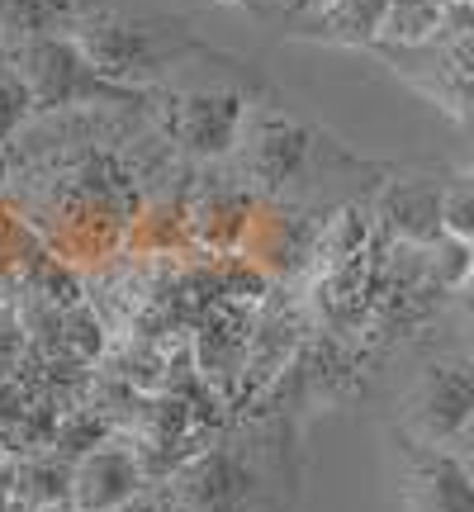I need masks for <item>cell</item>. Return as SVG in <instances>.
<instances>
[{
	"mask_svg": "<svg viewBox=\"0 0 474 512\" xmlns=\"http://www.w3.org/2000/svg\"><path fill=\"white\" fill-rule=\"evenodd\" d=\"M76 43L91 53L100 72L143 91L147 81L166 76L171 67H181L185 57L209 53L200 34L190 29V19L176 15H152V10H128L119 0H105L100 10L76 24Z\"/></svg>",
	"mask_w": 474,
	"mask_h": 512,
	"instance_id": "1",
	"label": "cell"
},
{
	"mask_svg": "<svg viewBox=\"0 0 474 512\" xmlns=\"http://www.w3.org/2000/svg\"><path fill=\"white\" fill-rule=\"evenodd\" d=\"M5 53L19 62V72L29 76L38 114H62L81 105H138L143 91L119 86L91 62V53L76 43V34H48L29 43H10Z\"/></svg>",
	"mask_w": 474,
	"mask_h": 512,
	"instance_id": "2",
	"label": "cell"
},
{
	"mask_svg": "<svg viewBox=\"0 0 474 512\" xmlns=\"http://www.w3.org/2000/svg\"><path fill=\"white\" fill-rule=\"evenodd\" d=\"M474 422V356H441L418 370L403 399V427L418 446H456Z\"/></svg>",
	"mask_w": 474,
	"mask_h": 512,
	"instance_id": "3",
	"label": "cell"
},
{
	"mask_svg": "<svg viewBox=\"0 0 474 512\" xmlns=\"http://www.w3.org/2000/svg\"><path fill=\"white\" fill-rule=\"evenodd\" d=\"M318 143H328V138L290 114H252V124L242 133V171L261 190H285L313 166Z\"/></svg>",
	"mask_w": 474,
	"mask_h": 512,
	"instance_id": "4",
	"label": "cell"
},
{
	"mask_svg": "<svg viewBox=\"0 0 474 512\" xmlns=\"http://www.w3.org/2000/svg\"><path fill=\"white\" fill-rule=\"evenodd\" d=\"M247 124H252V100L233 86H195L176 100V138L200 162H219L237 152Z\"/></svg>",
	"mask_w": 474,
	"mask_h": 512,
	"instance_id": "5",
	"label": "cell"
},
{
	"mask_svg": "<svg viewBox=\"0 0 474 512\" xmlns=\"http://www.w3.org/2000/svg\"><path fill=\"white\" fill-rule=\"evenodd\" d=\"M143 494V456L119 441H100L72 465V503L81 512H119Z\"/></svg>",
	"mask_w": 474,
	"mask_h": 512,
	"instance_id": "6",
	"label": "cell"
},
{
	"mask_svg": "<svg viewBox=\"0 0 474 512\" xmlns=\"http://www.w3.org/2000/svg\"><path fill=\"white\" fill-rule=\"evenodd\" d=\"M441 200H446V181H437V176H394L375 200V219L394 242L432 247L446 233Z\"/></svg>",
	"mask_w": 474,
	"mask_h": 512,
	"instance_id": "7",
	"label": "cell"
},
{
	"mask_svg": "<svg viewBox=\"0 0 474 512\" xmlns=\"http://www.w3.org/2000/svg\"><path fill=\"white\" fill-rule=\"evenodd\" d=\"M403 494L413 512H474V470L451 446H418L403 475Z\"/></svg>",
	"mask_w": 474,
	"mask_h": 512,
	"instance_id": "8",
	"label": "cell"
},
{
	"mask_svg": "<svg viewBox=\"0 0 474 512\" xmlns=\"http://www.w3.org/2000/svg\"><path fill=\"white\" fill-rule=\"evenodd\" d=\"M252 470L233 451H204L176 475V512H242Z\"/></svg>",
	"mask_w": 474,
	"mask_h": 512,
	"instance_id": "9",
	"label": "cell"
},
{
	"mask_svg": "<svg viewBox=\"0 0 474 512\" xmlns=\"http://www.w3.org/2000/svg\"><path fill=\"white\" fill-rule=\"evenodd\" d=\"M389 10H394V0H328V5H318L309 15H299V38L361 48V43L384 38Z\"/></svg>",
	"mask_w": 474,
	"mask_h": 512,
	"instance_id": "10",
	"label": "cell"
},
{
	"mask_svg": "<svg viewBox=\"0 0 474 512\" xmlns=\"http://www.w3.org/2000/svg\"><path fill=\"white\" fill-rule=\"evenodd\" d=\"M105 0H0V34L5 48L10 43H29V38L48 34H76V24L100 10Z\"/></svg>",
	"mask_w": 474,
	"mask_h": 512,
	"instance_id": "11",
	"label": "cell"
},
{
	"mask_svg": "<svg viewBox=\"0 0 474 512\" xmlns=\"http://www.w3.org/2000/svg\"><path fill=\"white\" fill-rule=\"evenodd\" d=\"M370 233H375L370 209H361V204H342V209H337L332 219H323V228H318V242H313L318 271L332 275V271H342V266H351V261L370 256L365 252V247H370Z\"/></svg>",
	"mask_w": 474,
	"mask_h": 512,
	"instance_id": "12",
	"label": "cell"
},
{
	"mask_svg": "<svg viewBox=\"0 0 474 512\" xmlns=\"http://www.w3.org/2000/svg\"><path fill=\"white\" fill-rule=\"evenodd\" d=\"M72 465L76 460H57V446L48 456H29L15 470V498L29 512L53 508V503H72Z\"/></svg>",
	"mask_w": 474,
	"mask_h": 512,
	"instance_id": "13",
	"label": "cell"
},
{
	"mask_svg": "<svg viewBox=\"0 0 474 512\" xmlns=\"http://www.w3.org/2000/svg\"><path fill=\"white\" fill-rule=\"evenodd\" d=\"M422 275L437 294L465 290L474 280V242H460L451 233H441L432 247H422Z\"/></svg>",
	"mask_w": 474,
	"mask_h": 512,
	"instance_id": "14",
	"label": "cell"
},
{
	"mask_svg": "<svg viewBox=\"0 0 474 512\" xmlns=\"http://www.w3.org/2000/svg\"><path fill=\"white\" fill-rule=\"evenodd\" d=\"M34 114L38 105H34V91H29V76L19 72V62L5 53L0 57V143H10Z\"/></svg>",
	"mask_w": 474,
	"mask_h": 512,
	"instance_id": "15",
	"label": "cell"
},
{
	"mask_svg": "<svg viewBox=\"0 0 474 512\" xmlns=\"http://www.w3.org/2000/svg\"><path fill=\"white\" fill-rule=\"evenodd\" d=\"M441 10L437 0H394V10L384 19V38H399V43H422L441 29Z\"/></svg>",
	"mask_w": 474,
	"mask_h": 512,
	"instance_id": "16",
	"label": "cell"
},
{
	"mask_svg": "<svg viewBox=\"0 0 474 512\" xmlns=\"http://www.w3.org/2000/svg\"><path fill=\"white\" fill-rule=\"evenodd\" d=\"M441 223H446V233H451V238L474 242V176H456V181H446Z\"/></svg>",
	"mask_w": 474,
	"mask_h": 512,
	"instance_id": "17",
	"label": "cell"
},
{
	"mask_svg": "<svg viewBox=\"0 0 474 512\" xmlns=\"http://www.w3.org/2000/svg\"><path fill=\"white\" fill-rule=\"evenodd\" d=\"M119 512H176L171 503H162V498H147V494H138L133 503H124Z\"/></svg>",
	"mask_w": 474,
	"mask_h": 512,
	"instance_id": "18",
	"label": "cell"
},
{
	"mask_svg": "<svg viewBox=\"0 0 474 512\" xmlns=\"http://www.w3.org/2000/svg\"><path fill=\"white\" fill-rule=\"evenodd\" d=\"M451 451H456V456H460V460H465V465H470V470H474V422H470V427H465V432H460V437H456V446H451Z\"/></svg>",
	"mask_w": 474,
	"mask_h": 512,
	"instance_id": "19",
	"label": "cell"
},
{
	"mask_svg": "<svg viewBox=\"0 0 474 512\" xmlns=\"http://www.w3.org/2000/svg\"><path fill=\"white\" fill-rule=\"evenodd\" d=\"M214 5H233V10H271L280 0H214Z\"/></svg>",
	"mask_w": 474,
	"mask_h": 512,
	"instance_id": "20",
	"label": "cell"
},
{
	"mask_svg": "<svg viewBox=\"0 0 474 512\" xmlns=\"http://www.w3.org/2000/svg\"><path fill=\"white\" fill-rule=\"evenodd\" d=\"M294 10H299V15H309V10H318V5H328V0H290Z\"/></svg>",
	"mask_w": 474,
	"mask_h": 512,
	"instance_id": "21",
	"label": "cell"
},
{
	"mask_svg": "<svg viewBox=\"0 0 474 512\" xmlns=\"http://www.w3.org/2000/svg\"><path fill=\"white\" fill-rule=\"evenodd\" d=\"M38 512H81L76 503H53V508H38Z\"/></svg>",
	"mask_w": 474,
	"mask_h": 512,
	"instance_id": "22",
	"label": "cell"
},
{
	"mask_svg": "<svg viewBox=\"0 0 474 512\" xmlns=\"http://www.w3.org/2000/svg\"><path fill=\"white\" fill-rule=\"evenodd\" d=\"M0 185H5V157H0Z\"/></svg>",
	"mask_w": 474,
	"mask_h": 512,
	"instance_id": "23",
	"label": "cell"
},
{
	"mask_svg": "<svg viewBox=\"0 0 474 512\" xmlns=\"http://www.w3.org/2000/svg\"><path fill=\"white\" fill-rule=\"evenodd\" d=\"M0 57H5V34H0Z\"/></svg>",
	"mask_w": 474,
	"mask_h": 512,
	"instance_id": "24",
	"label": "cell"
},
{
	"mask_svg": "<svg viewBox=\"0 0 474 512\" xmlns=\"http://www.w3.org/2000/svg\"><path fill=\"white\" fill-rule=\"evenodd\" d=\"M470 176H474V171H470Z\"/></svg>",
	"mask_w": 474,
	"mask_h": 512,
	"instance_id": "25",
	"label": "cell"
}]
</instances>
